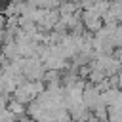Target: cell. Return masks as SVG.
I'll return each instance as SVG.
<instances>
[{
  "mask_svg": "<svg viewBox=\"0 0 122 122\" xmlns=\"http://www.w3.org/2000/svg\"><path fill=\"white\" fill-rule=\"evenodd\" d=\"M82 103L88 111H92L97 103H99V90L95 88V84H90L86 82L84 90H82Z\"/></svg>",
  "mask_w": 122,
  "mask_h": 122,
  "instance_id": "1",
  "label": "cell"
},
{
  "mask_svg": "<svg viewBox=\"0 0 122 122\" xmlns=\"http://www.w3.org/2000/svg\"><path fill=\"white\" fill-rule=\"evenodd\" d=\"M116 30H118V34H120V36H122V21H120V23H118V27H116Z\"/></svg>",
  "mask_w": 122,
  "mask_h": 122,
  "instance_id": "2",
  "label": "cell"
}]
</instances>
